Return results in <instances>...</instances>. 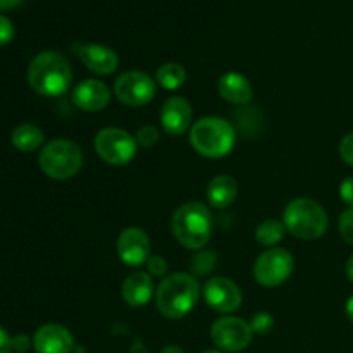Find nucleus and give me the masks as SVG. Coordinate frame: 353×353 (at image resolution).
Segmentation results:
<instances>
[{
	"instance_id": "21",
	"label": "nucleus",
	"mask_w": 353,
	"mask_h": 353,
	"mask_svg": "<svg viewBox=\"0 0 353 353\" xmlns=\"http://www.w3.org/2000/svg\"><path fill=\"white\" fill-rule=\"evenodd\" d=\"M285 223H279L278 219H265L255 230V240L264 247H274L285 238Z\"/></svg>"
},
{
	"instance_id": "23",
	"label": "nucleus",
	"mask_w": 353,
	"mask_h": 353,
	"mask_svg": "<svg viewBox=\"0 0 353 353\" xmlns=\"http://www.w3.org/2000/svg\"><path fill=\"white\" fill-rule=\"evenodd\" d=\"M214 268H216V254L210 250L199 252L190 262V269H192L193 276H205L212 272Z\"/></svg>"
},
{
	"instance_id": "17",
	"label": "nucleus",
	"mask_w": 353,
	"mask_h": 353,
	"mask_svg": "<svg viewBox=\"0 0 353 353\" xmlns=\"http://www.w3.org/2000/svg\"><path fill=\"white\" fill-rule=\"evenodd\" d=\"M121 295H123L124 302L131 307L147 305L154 295V281H152L150 274L137 271L128 276L121 286Z\"/></svg>"
},
{
	"instance_id": "37",
	"label": "nucleus",
	"mask_w": 353,
	"mask_h": 353,
	"mask_svg": "<svg viewBox=\"0 0 353 353\" xmlns=\"http://www.w3.org/2000/svg\"><path fill=\"white\" fill-rule=\"evenodd\" d=\"M202 353H223L221 350H205V352H202Z\"/></svg>"
},
{
	"instance_id": "4",
	"label": "nucleus",
	"mask_w": 353,
	"mask_h": 353,
	"mask_svg": "<svg viewBox=\"0 0 353 353\" xmlns=\"http://www.w3.org/2000/svg\"><path fill=\"white\" fill-rule=\"evenodd\" d=\"M190 143L207 159H221L234 147V130L223 117H203L190 131Z\"/></svg>"
},
{
	"instance_id": "31",
	"label": "nucleus",
	"mask_w": 353,
	"mask_h": 353,
	"mask_svg": "<svg viewBox=\"0 0 353 353\" xmlns=\"http://www.w3.org/2000/svg\"><path fill=\"white\" fill-rule=\"evenodd\" d=\"M10 350H12V338L3 327H0V353H10Z\"/></svg>"
},
{
	"instance_id": "32",
	"label": "nucleus",
	"mask_w": 353,
	"mask_h": 353,
	"mask_svg": "<svg viewBox=\"0 0 353 353\" xmlns=\"http://www.w3.org/2000/svg\"><path fill=\"white\" fill-rule=\"evenodd\" d=\"M28 347H30V338L26 334H19V336L12 338V350H17L21 353L28 350Z\"/></svg>"
},
{
	"instance_id": "34",
	"label": "nucleus",
	"mask_w": 353,
	"mask_h": 353,
	"mask_svg": "<svg viewBox=\"0 0 353 353\" xmlns=\"http://www.w3.org/2000/svg\"><path fill=\"white\" fill-rule=\"evenodd\" d=\"M345 310H347V316H348V319H350L352 323H353V295L350 296V299H348V302H347V307H345Z\"/></svg>"
},
{
	"instance_id": "20",
	"label": "nucleus",
	"mask_w": 353,
	"mask_h": 353,
	"mask_svg": "<svg viewBox=\"0 0 353 353\" xmlns=\"http://www.w3.org/2000/svg\"><path fill=\"white\" fill-rule=\"evenodd\" d=\"M43 143V131L34 124H21L12 131V145L21 152H33Z\"/></svg>"
},
{
	"instance_id": "33",
	"label": "nucleus",
	"mask_w": 353,
	"mask_h": 353,
	"mask_svg": "<svg viewBox=\"0 0 353 353\" xmlns=\"http://www.w3.org/2000/svg\"><path fill=\"white\" fill-rule=\"evenodd\" d=\"M24 0H0V10H6V9H14V7L21 6Z\"/></svg>"
},
{
	"instance_id": "36",
	"label": "nucleus",
	"mask_w": 353,
	"mask_h": 353,
	"mask_svg": "<svg viewBox=\"0 0 353 353\" xmlns=\"http://www.w3.org/2000/svg\"><path fill=\"white\" fill-rule=\"evenodd\" d=\"M347 276H348V279L353 283V255L348 259V262H347Z\"/></svg>"
},
{
	"instance_id": "26",
	"label": "nucleus",
	"mask_w": 353,
	"mask_h": 353,
	"mask_svg": "<svg viewBox=\"0 0 353 353\" xmlns=\"http://www.w3.org/2000/svg\"><path fill=\"white\" fill-rule=\"evenodd\" d=\"M159 140V130L155 126H141L137 133V143H140L141 147H152V145L157 143Z\"/></svg>"
},
{
	"instance_id": "18",
	"label": "nucleus",
	"mask_w": 353,
	"mask_h": 353,
	"mask_svg": "<svg viewBox=\"0 0 353 353\" xmlns=\"http://www.w3.org/2000/svg\"><path fill=\"white\" fill-rule=\"evenodd\" d=\"M217 90L219 95L231 103H247L254 95L250 81L240 72H226L221 76Z\"/></svg>"
},
{
	"instance_id": "11",
	"label": "nucleus",
	"mask_w": 353,
	"mask_h": 353,
	"mask_svg": "<svg viewBox=\"0 0 353 353\" xmlns=\"http://www.w3.org/2000/svg\"><path fill=\"white\" fill-rule=\"evenodd\" d=\"M207 305L221 314H231L241 305V292L236 283L228 278H210L203 286Z\"/></svg>"
},
{
	"instance_id": "10",
	"label": "nucleus",
	"mask_w": 353,
	"mask_h": 353,
	"mask_svg": "<svg viewBox=\"0 0 353 353\" xmlns=\"http://www.w3.org/2000/svg\"><path fill=\"white\" fill-rule=\"evenodd\" d=\"M155 83L147 72L128 71L116 79L114 93L124 105L140 107L150 102L155 97Z\"/></svg>"
},
{
	"instance_id": "25",
	"label": "nucleus",
	"mask_w": 353,
	"mask_h": 353,
	"mask_svg": "<svg viewBox=\"0 0 353 353\" xmlns=\"http://www.w3.org/2000/svg\"><path fill=\"white\" fill-rule=\"evenodd\" d=\"M338 230H340L341 238L353 247V207H350V209H347L341 214L340 223H338Z\"/></svg>"
},
{
	"instance_id": "8",
	"label": "nucleus",
	"mask_w": 353,
	"mask_h": 353,
	"mask_svg": "<svg viewBox=\"0 0 353 353\" xmlns=\"http://www.w3.org/2000/svg\"><path fill=\"white\" fill-rule=\"evenodd\" d=\"M293 271V257L285 248L272 247L262 252L254 265L255 281L265 288L283 285Z\"/></svg>"
},
{
	"instance_id": "16",
	"label": "nucleus",
	"mask_w": 353,
	"mask_h": 353,
	"mask_svg": "<svg viewBox=\"0 0 353 353\" xmlns=\"http://www.w3.org/2000/svg\"><path fill=\"white\" fill-rule=\"evenodd\" d=\"M33 347L37 353H72V334L61 324H45L34 333Z\"/></svg>"
},
{
	"instance_id": "30",
	"label": "nucleus",
	"mask_w": 353,
	"mask_h": 353,
	"mask_svg": "<svg viewBox=\"0 0 353 353\" xmlns=\"http://www.w3.org/2000/svg\"><path fill=\"white\" fill-rule=\"evenodd\" d=\"M340 196L343 199V202H347L348 205L353 207V176L345 179L340 185Z\"/></svg>"
},
{
	"instance_id": "15",
	"label": "nucleus",
	"mask_w": 353,
	"mask_h": 353,
	"mask_svg": "<svg viewBox=\"0 0 353 353\" xmlns=\"http://www.w3.org/2000/svg\"><path fill=\"white\" fill-rule=\"evenodd\" d=\"M192 105L183 97H171L161 109V124L171 137H181L192 124Z\"/></svg>"
},
{
	"instance_id": "9",
	"label": "nucleus",
	"mask_w": 353,
	"mask_h": 353,
	"mask_svg": "<svg viewBox=\"0 0 353 353\" xmlns=\"http://www.w3.org/2000/svg\"><path fill=\"white\" fill-rule=\"evenodd\" d=\"M254 331L247 321L226 316L217 319L210 327V338L219 350L241 352L250 345Z\"/></svg>"
},
{
	"instance_id": "5",
	"label": "nucleus",
	"mask_w": 353,
	"mask_h": 353,
	"mask_svg": "<svg viewBox=\"0 0 353 353\" xmlns=\"http://www.w3.org/2000/svg\"><path fill=\"white\" fill-rule=\"evenodd\" d=\"M285 228L296 238L317 240L327 231V214L321 203L310 199H295L283 212Z\"/></svg>"
},
{
	"instance_id": "19",
	"label": "nucleus",
	"mask_w": 353,
	"mask_h": 353,
	"mask_svg": "<svg viewBox=\"0 0 353 353\" xmlns=\"http://www.w3.org/2000/svg\"><path fill=\"white\" fill-rule=\"evenodd\" d=\"M238 193V185L234 178L228 174L216 176L207 186V200L216 209H226L234 202Z\"/></svg>"
},
{
	"instance_id": "13",
	"label": "nucleus",
	"mask_w": 353,
	"mask_h": 353,
	"mask_svg": "<svg viewBox=\"0 0 353 353\" xmlns=\"http://www.w3.org/2000/svg\"><path fill=\"white\" fill-rule=\"evenodd\" d=\"M72 52L76 57L97 74H112L117 69L119 59L112 48L99 43H72Z\"/></svg>"
},
{
	"instance_id": "28",
	"label": "nucleus",
	"mask_w": 353,
	"mask_h": 353,
	"mask_svg": "<svg viewBox=\"0 0 353 353\" xmlns=\"http://www.w3.org/2000/svg\"><path fill=\"white\" fill-rule=\"evenodd\" d=\"M340 155L348 165L353 168V133H348L347 137H343V140L340 141Z\"/></svg>"
},
{
	"instance_id": "3",
	"label": "nucleus",
	"mask_w": 353,
	"mask_h": 353,
	"mask_svg": "<svg viewBox=\"0 0 353 353\" xmlns=\"http://www.w3.org/2000/svg\"><path fill=\"white\" fill-rule=\"evenodd\" d=\"M171 226L174 238L183 247L200 250L209 243L212 234V216L203 203L188 202L174 210Z\"/></svg>"
},
{
	"instance_id": "14",
	"label": "nucleus",
	"mask_w": 353,
	"mask_h": 353,
	"mask_svg": "<svg viewBox=\"0 0 353 353\" xmlns=\"http://www.w3.org/2000/svg\"><path fill=\"white\" fill-rule=\"evenodd\" d=\"M72 102L85 112H100L110 102V90L99 79H85L72 90Z\"/></svg>"
},
{
	"instance_id": "7",
	"label": "nucleus",
	"mask_w": 353,
	"mask_h": 353,
	"mask_svg": "<svg viewBox=\"0 0 353 353\" xmlns=\"http://www.w3.org/2000/svg\"><path fill=\"white\" fill-rule=\"evenodd\" d=\"M97 154L112 165H124L137 155V138L121 128H105L93 140Z\"/></svg>"
},
{
	"instance_id": "35",
	"label": "nucleus",
	"mask_w": 353,
	"mask_h": 353,
	"mask_svg": "<svg viewBox=\"0 0 353 353\" xmlns=\"http://www.w3.org/2000/svg\"><path fill=\"white\" fill-rule=\"evenodd\" d=\"M161 353H185V352H183V348L176 347V345H169V347H165Z\"/></svg>"
},
{
	"instance_id": "2",
	"label": "nucleus",
	"mask_w": 353,
	"mask_h": 353,
	"mask_svg": "<svg viewBox=\"0 0 353 353\" xmlns=\"http://www.w3.org/2000/svg\"><path fill=\"white\" fill-rule=\"evenodd\" d=\"M200 296V285L193 274L176 272L165 276L155 292V303L159 312L168 319L185 317L196 305Z\"/></svg>"
},
{
	"instance_id": "24",
	"label": "nucleus",
	"mask_w": 353,
	"mask_h": 353,
	"mask_svg": "<svg viewBox=\"0 0 353 353\" xmlns=\"http://www.w3.org/2000/svg\"><path fill=\"white\" fill-rule=\"evenodd\" d=\"M272 326H274V317L269 312H257L250 323L252 331L259 334H268L272 330Z\"/></svg>"
},
{
	"instance_id": "29",
	"label": "nucleus",
	"mask_w": 353,
	"mask_h": 353,
	"mask_svg": "<svg viewBox=\"0 0 353 353\" xmlns=\"http://www.w3.org/2000/svg\"><path fill=\"white\" fill-rule=\"evenodd\" d=\"M14 38V26L6 16H0V47L7 45Z\"/></svg>"
},
{
	"instance_id": "6",
	"label": "nucleus",
	"mask_w": 353,
	"mask_h": 353,
	"mask_svg": "<svg viewBox=\"0 0 353 353\" xmlns=\"http://www.w3.org/2000/svg\"><path fill=\"white\" fill-rule=\"evenodd\" d=\"M40 168L48 178L52 179H69L78 174L83 168V152L74 141L57 138L52 140L41 148Z\"/></svg>"
},
{
	"instance_id": "12",
	"label": "nucleus",
	"mask_w": 353,
	"mask_h": 353,
	"mask_svg": "<svg viewBox=\"0 0 353 353\" xmlns=\"http://www.w3.org/2000/svg\"><path fill=\"white\" fill-rule=\"evenodd\" d=\"M117 255L130 268L147 264L150 259V238L140 228H128L117 238Z\"/></svg>"
},
{
	"instance_id": "22",
	"label": "nucleus",
	"mask_w": 353,
	"mask_h": 353,
	"mask_svg": "<svg viewBox=\"0 0 353 353\" xmlns=\"http://www.w3.org/2000/svg\"><path fill=\"white\" fill-rule=\"evenodd\" d=\"M157 81L165 90H178L185 85L186 71L181 64L168 62L157 69Z\"/></svg>"
},
{
	"instance_id": "27",
	"label": "nucleus",
	"mask_w": 353,
	"mask_h": 353,
	"mask_svg": "<svg viewBox=\"0 0 353 353\" xmlns=\"http://www.w3.org/2000/svg\"><path fill=\"white\" fill-rule=\"evenodd\" d=\"M147 268L152 276L161 278V276H164L165 272H168V262H165V259L159 257V255H154V257H150L147 261Z\"/></svg>"
},
{
	"instance_id": "1",
	"label": "nucleus",
	"mask_w": 353,
	"mask_h": 353,
	"mask_svg": "<svg viewBox=\"0 0 353 353\" xmlns=\"http://www.w3.org/2000/svg\"><path fill=\"white\" fill-rule=\"evenodd\" d=\"M72 71L68 59L54 50L38 54L28 68V83L43 97H61L69 90Z\"/></svg>"
}]
</instances>
